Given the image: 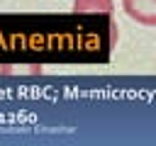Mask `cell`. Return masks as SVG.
Wrapping results in <instances>:
<instances>
[{"instance_id":"obj_2","label":"cell","mask_w":156,"mask_h":146,"mask_svg":"<svg viewBox=\"0 0 156 146\" xmlns=\"http://www.w3.org/2000/svg\"><path fill=\"white\" fill-rule=\"evenodd\" d=\"M115 10V0H73V12L80 15H110Z\"/></svg>"},{"instance_id":"obj_1","label":"cell","mask_w":156,"mask_h":146,"mask_svg":"<svg viewBox=\"0 0 156 146\" xmlns=\"http://www.w3.org/2000/svg\"><path fill=\"white\" fill-rule=\"evenodd\" d=\"M122 10L129 19L144 27H156V0H122Z\"/></svg>"}]
</instances>
